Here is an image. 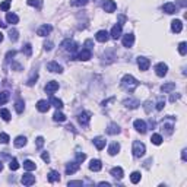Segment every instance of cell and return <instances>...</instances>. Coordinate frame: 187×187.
Masks as SVG:
<instances>
[{"mask_svg":"<svg viewBox=\"0 0 187 187\" xmlns=\"http://www.w3.org/2000/svg\"><path fill=\"white\" fill-rule=\"evenodd\" d=\"M37 110H38L40 113H47V111L50 110V102L46 101V99H40V101L37 102Z\"/></svg>","mask_w":187,"mask_h":187,"instance_id":"16","label":"cell"},{"mask_svg":"<svg viewBox=\"0 0 187 187\" xmlns=\"http://www.w3.org/2000/svg\"><path fill=\"white\" fill-rule=\"evenodd\" d=\"M24 168H25L26 171H34L37 168L35 162L31 161V159H26V161H24Z\"/></svg>","mask_w":187,"mask_h":187,"instance_id":"33","label":"cell"},{"mask_svg":"<svg viewBox=\"0 0 187 187\" xmlns=\"http://www.w3.org/2000/svg\"><path fill=\"white\" fill-rule=\"evenodd\" d=\"M162 11L165 12V13H168V15H172V13H176L177 7L174 3H171V2H168V3H165V5L162 6Z\"/></svg>","mask_w":187,"mask_h":187,"instance_id":"25","label":"cell"},{"mask_svg":"<svg viewBox=\"0 0 187 187\" xmlns=\"http://www.w3.org/2000/svg\"><path fill=\"white\" fill-rule=\"evenodd\" d=\"M48 181H50V183L60 181V174H59L57 171H54V170H51V171L48 172Z\"/></svg>","mask_w":187,"mask_h":187,"instance_id":"30","label":"cell"},{"mask_svg":"<svg viewBox=\"0 0 187 187\" xmlns=\"http://www.w3.org/2000/svg\"><path fill=\"white\" fill-rule=\"evenodd\" d=\"M178 53H180V54H181V56H186L187 54V42H180V44H178Z\"/></svg>","mask_w":187,"mask_h":187,"instance_id":"41","label":"cell"},{"mask_svg":"<svg viewBox=\"0 0 187 187\" xmlns=\"http://www.w3.org/2000/svg\"><path fill=\"white\" fill-rule=\"evenodd\" d=\"M6 21H7V24L16 25V24L19 22V18H18V15H15V13H12V12H7V15H6Z\"/></svg>","mask_w":187,"mask_h":187,"instance_id":"26","label":"cell"},{"mask_svg":"<svg viewBox=\"0 0 187 187\" xmlns=\"http://www.w3.org/2000/svg\"><path fill=\"white\" fill-rule=\"evenodd\" d=\"M180 97H181L180 94H171V97H170V101H171V102H176L177 99H180Z\"/></svg>","mask_w":187,"mask_h":187,"instance_id":"57","label":"cell"},{"mask_svg":"<svg viewBox=\"0 0 187 187\" xmlns=\"http://www.w3.org/2000/svg\"><path fill=\"white\" fill-rule=\"evenodd\" d=\"M13 145H15V148H24L26 145V137L25 136H18L13 142Z\"/></svg>","mask_w":187,"mask_h":187,"instance_id":"29","label":"cell"},{"mask_svg":"<svg viewBox=\"0 0 187 187\" xmlns=\"http://www.w3.org/2000/svg\"><path fill=\"white\" fill-rule=\"evenodd\" d=\"M0 117L5 120V121H9V120H11V113H9V110H6V108L0 110Z\"/></svg>","mask_w":187,"mask_h":187,"instance_id":"38","label":"cell"},{"mask_svg":"<svg viewBox=\"0 0 187 187\" xmlns=\"http://www.w3.org/2000/svg\"><path fill=\"white\" fill-rule=\"evenodd\" d=\"M120 152V143H117V142H114V143H111V145L108 146V154L111 156H114L117 155Z\"/></svg>","mask_w":187,"mask_h":187,"instance_id":"27","label":"cell"},{"mask_svg":"<svg viewBox=\"0 0 187 187\" xmlns=\"http://www.w3.org/2000/svg\"><path fill=\"white\" fill-rule=\"evenodd\" d=\"M98 186H101V187H110L111 184H110V183H107V181H101V183H98Z\"/></svg>","mask_w":187,"mask_h":187,"instance_id":"61","label":"cell"},{"mask_svg":"<svg viewBox=\"0 0 187 187\" xmlns=\"http://www.w3.org/2000/svg\"><path fill=\"white\" fill-rule=\"evenodd\" d=\"M171 31L176 32V34L183 31V22L180 21V19H174V21L171 22Z\"/></svg>","mask_w":187,"mask_h":187,"instance_id":"23","label":"cell"},{"mask_svg":"<svg viewBox=\"0 0 187 187\" xmlns=\"http://www.w3.org/2000/svg\"><path fill=\"white\" fill-rule=\"evenodd\" d=\"M95 38H97V41H99V42H107L110 38V34L107 31H104V29H101V31L97 32Z\"/></svg>","mask_w":187,"mask_h":187,"instance_id":"20","label":"cell"},{"mask_svg":"<svg viewBox=\"0 0 187 187\" xmlns=\"http://www.w3.org/2000/svg\"><path fill=\"white\" fill-rule=\"evenodd\" d=\"M12 69H16V70H22V66L18 64V63H12Z\"/></svg>","mask_w":187,"mask_h":187,"instance_id":"60","label":"cell"},{"mask_svg":"<svg viewBox=\"0 0 187 187\" xmlns=\"http://www.w3.org/2000/svg\"><path fill=\"white\" fill-rule=\"evenodd\" d=\"M123 105H124L126 108H130V110H136L137 107L140 105V102L137 101L136 98H132V97H129V98H126L124 101H123Z\"/></svg>","mask_w":187,"mask_h":187,"instance_id":"5","label":"cell"},{"mask_svg":"<svg viewBox=\"0 0 187 187\" xmlns=\"http://www.w3.org/2000/svg\"><path fill=\"white\" fill-rule=\"evenodd\" d=\"M88 2H89V0H72V2H70V5L76 6V7H80V6L88 5Z\"/></svg>","mask_w":187,"mask_h":187,"instance_id":"42","label":"cell"},{"mask_svg":"<svg viewBox=\"0 0 187 187\" xmlns=\"http://www.w3.org/2000/svg\"><path fill=\"white\" fill-rule=\"evenodd\" d=\"M9 99H11V94L7 92V91H3V92H0V105L6 104Z\"/></svg>","mask_w":187,"mask_h":187,"instance_id":"34","label":"cell"},{"mask_svg":"<svg viewBox=\"0 0 187 187\" xmlns=\"http://www.w3.org/2000/svg\"><path fill=\"white\" fill-rule=\"evenodd\" d=\"M85 158H86V155H85V154H78V155H76V161L80 164V162L85 161Z\"/></svg>","mask_w":187,"mask_h":187,"instance_id":"56","label":"cell"},{"mask_svg":"<svg viewBox=\"0 0 187 187\" xmlns=\"http://www.w3.org/2000/svg\"><path fill=\"white\" fill-rule=\"evenodd\" d=\"M83 47H85V48H88V50H91V51H92V47H94V42H92V40H86V41H85V44H83Z\"/></svg>","mask_w":187,"mask_h":187,"instance_id":"52","label":"cell"},{"mask_svg":"<svg viewBox=\"0 0 187 187\" xmlns=\"http://www.w3.org/2000/svg\"><path fill=\"white\" fill-rule=\"evenodd\" d=\"M15 56H16V51H15V50L9 51L7 54H6V62H11V60H12L13 57H15Z\"/></svg>","mask_w":187,"mask_h":187,"instance_id":"51","label":"cell"},{"mask_svg":"<svg viewBox=\"0 0 187 187\" xmlns=\"http://www.w3.org/2000/svg\"><path fill=\"white\" fill-rule=\"evenodd\" d=\"M101 168H102V162L99 161V159H92V161L89 162V170L91 171H101Z\"/></svg>","mask_w":187,"mask_h":187,"instance_id":"24","label":"cell"},{"mask_svg":"<svg viewBox=\"0 0 187 187\" xmlns=\"http://www.w3.org/2000/svg\"><path fill=\"white\" fill-rule=\"evenodd\" d=\"M50 104L53 105V107H56L57 110H62L64 105H63V101L62 99H59L56 98V97H51V99H50Z\"/></svg>","mask_w":187,"mask_h":187,"instance_id":"31","label":"cell"},{"mask_svg":"<svg viewBox=\"0 0 187 187\" xmlns=\"http://www.w3.org/2000/svg\"><path fill=\"white\" fill-rule=\"evenodd\" d=\"M9 140H11V137H9L7 133H0V143H3V145H5V143H7Z\"/></svg>","mask_w":187,"mask_h":187,"instance_id":"48","label":"cell"},{"mask_svg":"<svg viewBox=\"0 0 187 187\" xmlns=\"http://www.w3.org/2000/svg\"><path fill=\"white\" fill-rule=\"evenodd\" d=\"M44 89H46L47 94H54L59 89V82H56V80H51V82L47 83Z\"/></svg>","mask_w":187,"mask_h":187,"instance_id":"22","label":"cell"},{"mask_svg":"<svg viewBox=\"0 0 187 187\" xmlns=\"http://www.w3.org/2000/svg\"><path fill=\"white\" fill-rule=\"evenodd\" d=\"M121 42H123V47L130 48V47L133 46V42H135V35H133V34H126V35H123Z\"/></svg>","mask_w":187,"mask_h":187,"instance_id":"17","label":"cell"},{"mask_svg":"<svg viewBox=\"0 0 187 187\" xmlns=\"http://www.w3.org/2000/svg\"><path fill=\"white\" fill-rule=\"evenodd\" d=\"M53 46H54V44H53L51 41H46L44 42V50L50 51V50H53Z\"/></svg>","mask_w":187,"mask_h":187,"instance_id":"53","label":"cell"},{"mask_svg":"<svg viewBox=\"0 0 187 187\" xmlns=\"http://www.w3.org/2000/svg\"><path fill=\"white\" fill-rule=\"evenodd\" d=\"M151 105H154L151 101H146V102H145V113H146V114H149V113H151Z\"/></svg>","mask_w":187,"mask_h":187,"instance_id":"55","label":"cell"},{"mask_svg":"<svg viewBox=\"0 0 187 187\" xmlns=\"http://www.w3.org/2000/svg\"><path fill=\"white\" fill-rule=\"evenodd\" d=\"M91 57H92V51L88 50V48H82V50L78 53V56H76V59H78V60H82V62H86V60H89Z\"/></svg>","mask_w":187,"mask_h":187,"instance_id":"9","label":"cell"},{"mask_svg":"<svg viewBox=\"0 0 187 187\" xmlns=\"http://www.w3.org/2000/svg\"><path fill=\"white\" fill-rule=\"evenodd\" d=\"M133 126H135L136 132H139V133H146V130H148V127H146V123L143 121V120H135V123H133Z\"/></svg>","mask_w":187,"mask_h":187,"instance_id":"15","label":"cell"},{"mask_svg":"<svg viewBox=\"0 0 187 187\" xmlns=\"http://www.w3.org/2000/svg\"><path fill=\"white\" fill-rule=\"evenodd\" d=\"M132 152H133V156H135V158H140V156H143V155H145V152H146L145 143H142V142H139V140H135V142H133Z\"/></svg>","mask_w":187,"mask_h":187,"instance_id":"2","label":"cell"},{"mask_svg":"<svg viewBox=\"0 0 187 187\" xmlns=\"http://www.w3.org/2000/svg\"><path fill=\"white\" fill-rule=\"evenodd\" d=\"M11 3H12V0H5L3 3H0V9L3 12H7L9 7H11Z\"/></svg>","mask_w":187,"mask_h":187,"instance_id":"44","label":"cell"},{"mask_svg":"<svg viewBox=\"0 0 187 187\" xmlns=\"http://www.w3.org/2000/svg\"><path fill=\"white\" fill-rule=\"evenodd\" d=\"M41 158H42V161H46V162L50 161V155H48V152H44V154L41 155Z\"/></svg>","mask_w":187,"mask_h":187,"instance_id":"58","label":"cell"},{"mask_svg":"<svg viewBox=\"0 0 187 187\" xmlns=\"http://www.w3.org/2000/svg\"><path fill=\"white\" fill-rule=\"evenodd\" d=\"M22 53H25L26 57H31V54H32V46L29 44V42L24 46V48H22Z\"/></svg>","mask_w":187,"mask_h":187,"instance_id":"40","label":"cell"},{"mask_svg":"<svg viewBox=\"0 0 187 187\" xmlns=\"http://www.w3.org/2000/svg\"><path fill=\"white\" fill-rule=\"evenodd\" d=\"M151 142L154 143V145H161V143H162V136H161V135H158V133L152 135Z\"/></svg>","mask_w":187,"mask_h":187,"instance_id":"39","label":"cell"},{"mask_svg":"<svg viewBox=\"0 0 187 187\" xmlns=\"http://www.w3.org/2000/svg\"><path fill=\"white\" fill-rule=\"evenodd\" d=\"M67 186L69 187H72V186H83V183L80 181V180H75V181H69Z\"/></svg>","mask_w":187,"mask_h":187,"instance_id":"54","label":"cell"},{"mask_svg":"<svg viewBox=\"0 0 187 187\" xmlns=\"http://www.w3.org/2000/svg\"><path fill=\"white\" fill-rule=\"evenodd\" d=\"M164 107H165V99H159V101L156 102V107H155V108L158 110V111H161Z\"/></svg>","mask_w":187,"mask_h":187,"instance_id":"50","label":"cell"},{"mask_svg":"<svg viewBox=\"0 0 187 187\" xmlns=\"http://www.w3.org/2000/svg\"><path fill=\"white\" fill-rule=\"evenodd\" d=\"M53 119L56 120V121H60V123H63V121H66V115L63 114V113H60V111H56V113H54V115H53Z\"/></svg>","mask_w":187,"mask_h":187,"instance_id":"37","label":"cell"},{"mask_svg":"<svg viewBox=\"0 0 187 187\" xmlns=\"http://www.w3.org/2000/svg\"><path fill=\"white\" fill-rule=\"evenodd\" d=\"M9 38H11V41H18V38H19V37H18V31H16V29H11V31H9Z\"/></svg>","mask_w":187,"mask_h":187,"instance_id":"46","label":"cell"},{"mask_svg":"<svg viewBox=\"0 0 187 187\" xmlns=\"http://www.w3.org/2000/svg\"><path fill=\"white\" fill-rule=\"evenodd\" d=\"M110 174L114 177V178H117V180H121L123 176H124V171H123V168H121V167H114V168L110 171Z\"/></svg>","mask_w":187,"mask_h":187,"instance_id":"21","label":"cell"},{"mask_svg":"<svg viewBox=\"0 0 187 187\" xmlns=\"http://www.w3.org/2000/svg\"><path fill=\"white\" fill-rule=\"evenodd\" d=\"M79 167H80V164H79L78 161L69 162L67 165H66V174H67V176H70V174H75V172L79 170Z\"/></svg>","mask_w":187,"mask_h":187,"instance_id":"14","label":"cell"},{"mask_svg":"<svg viewBox=\"0 0 187 187\" xmlns=\"http://www.w3.org/2000/svg\"><path fill=\"white\" fill-rule=\"evenodd\" d=\"M6 26H7V24H5V22L0 19V28H6Z\"/></svg>","mask_w":187,"mask_h":187,"instance_id":"62","label":"cell"},{"mask_svg":"<svg viewBox=\"0 0 187 187\" xmlns=\"http://www.w3.org/2000/svg\"><path fill=\"white\" fill-rule=\"evenodd\" d=\"M21 181L24 186H32V184H35V176H32L31 172H25L24 176H22L21 178Z\"/></svg>","mask_w":187,"mask_h":187,"instance_id":"6","label":"cell"},{"mask_svg":"<svg viewBox=\"0 0 187 187\" xmlns=\"http://www.w3.org/2000/svg\"><path fill=\"white\" fill-rule=\"evenodd\" d=\"M167 72H168V66H167L164 62L155 64V73H156V76H159V78H164V76L167 75Z\"/></svg>","mask_w":187,"mask_h":187,"instance_id":"4","label":"cell"},{"mask_svg":"<svg viewBox=\"0 0 187 187\" xmlns=\"http://www.w3.org/2000/svg\"><path fill=\"white\" fill-rule=\"evenodd\" d=\"M181 159H183V161H187V149H186V148L181 151Z\"/></svg>","mask_w":187,"mask_h":187,"instance_id":"59","label":"cell"},{"mask_svg":"<svg viewBox=\"0 0 187 187\" xmlns=\"http://www.w3.org/2000/svg\"><path fill=\"white\" fill-rule=\"evenodd\" d=\"M24 108H25V102H24V99L18 98V99H16V102H15L16 113H18V114H22V113H24Z\"/></svg>","mask_w":187,"mask_h":187,"instance_id":"28","label":"cell"},{"mask_svg":"<svg viewBox=\"0 0 187 187\" xmlns=\"http://www.w3.org/2000/svg\"><path fill=\"white\" fill-rule=\"evenodd\" d=\"M137 66H139V69L142 72H145V70L149 69L151 62H149V59H146V57H137Z\"/></svg>","mask_w":187,"mask_h":187,"instance_id":"10","label":"cell"},{"mask_svg":"<svg viewBox=\"0 0 187 187\" xmlns=\"http://www.w3.org/2000/svg\"><path fill=\"white\" fill-rule=\"evenodd\" d=\"M137 86H139V82H137L132 75H124V76H123V79H121V88L124 89V91L133 92Z\"/></svg>","mask_w":187,"mask_h":187,"instance_id":"1","label":"cell"},{"mask_svg":"<svg viewBox=\"0 0 187 187\" xmlns=\"http://www.w3.org/2000/svg\"><path fill=\"white\" fill-rule=\"evenodd\" d=\"M121 31H123V26L120 25V24H117V25L113 26V29L110 32V37H111L113 40H119L120 37H121Z\"/></svg>","mask_w":187,"mask_h":187,"instance_id":"12","label":"cell"},{"mask_svg":"<svg viewBox=\"0 0 187 187\" xmlns=\"http://www.w3.org/2000/svg\"><path fill=\"white\" fill-rule=\"evenodd\" d=\"M51 31H53V26L51 25H47V24H46V25H42V26H40V28H38L37 34H38L40 37H47Z\"/></svg>","mask_w":187,"mask_h":187,"instance_id":"19","label":"cell"},{"mask_svg":"<svg viewBox=\"0 0 187 187\" xmlns=\"http://www.w3.org/2000/svg\"><path fill=\"white\" fill-rule=\"evenodd\" d=\"M62 48L63 50H67V51H70V53H75L78 50V44L75 41H72V40H64V41L62 42Z\"/></svg>","mask_w":187,"mask_h":187,"instance_id":"3","label":"cell"},{"mask_svg":"<svg viewBox=\"0 0 187 187\" xmlns=\"http://www.w3.org/2000/svg\"><path fill=\"white\" fill-rule=\"evenodd\" d=\"M2 170H3V164H2V161H0V172H2Z\"/></svg>","mask_w":187,"mask_h":187,"instance_id":"64","label":"cell"},{"mask_svg":"<svg viewBox=\"0 0 187 187\" xmlns=\"http://www.w3.org/2000/svg\"><path fill=\"white\" fill-rule=\"evenodd\" d=\"M102 9H104L107 13H113V12H115V9H117V3H115L114 0H105L104 5H102Z\"/></svg>","mask_w":187,"mask_h":187,"instance_id":"8","label":"cell"},{"mask_svg":"<svg viewBox=\"0 0 187 187\" xmlns=\"http://www.w3.org/2000/svg\"><path fill=\"white\" fill-rule=\"evenodd\" d=\"M78 121L80 123V126H86L89 124V121H91V113H88V111H82L80 114L78 115Z\"/></svg>","mask_w":187,"mask_h":187,"instance_id":"7","label":"cell"},{"mask_svg":"<svg viewBox=\"0 0 187 187\" xmlns=\"http://www.w3.org/2000/svg\"><path fill=\"white\" fill-rule=\"evenodd\" d=\"M42 145H44V137L42 136H38L35 139V146H37V149H41Z\"/></svg>","mask_w":187,"mask_h":187,"instance_id":"47","label":"cell"},{"mask_svg":"<svg viewBox=\"0 0 187 187\" xmlns=\"http://www.w3.org/2000/svg\"><path fill=\"white\" fill-rule=\"evenodd\" d=\"M9 168H11L12 171H16V170L19 168V162H18V159H16V158H12V159H11V164H9Z\"/></svg>","mask_w":187,"mask_h":187,"instance_id":"43","label":"cell"},{"mask_svg":"<svg viewBox=\"0 0 187 187\" xmlns=\"http://www.w3.org/2000/svg\"><path fill=\"white\" fill-rule=\"evenodd\" d=\"M37 79H38V75H37V73H34V75H32L31 78L28 79V82H26V85H28V86H32V85H34V83L37 82Z\"/></svg>","mask_w":187,"mask_h":187,"instance_id":"49","label":"cell"},{"mask_svg":"<svg viewBox=\"0 0 187 187\" xmlns=\"http://www.w3.org/2000/svg\"><path fill=\"white\" fill-rule=\"evenodd\" d=\"M176 89V83L174 82H168V83H164L161 86V91L162 92H172Z\"/></svg>","mask_w":187,"mask_h":187,"instance_id":"32","label":"cell"},{"mask_svg":"<svg viewBox=\"0 0 187 187\" xmlns=\"http://www.w3.org/2000/svg\"><path fill=\"white\" fill-rule=\"evenodd\" d=\"M162 130L165 132V135H171L174 132V124L172 123H162Z\"/></svg>","mask_w":187,"mask_h":187,"instance_id":"35","label":"cell"},{"mask_svg":"<svg viewBox=\"0 0 187 187\" xmlns=\"http://www.w3.org/2000/svg\"><path fill=\"white\" fill-rule=\"evenodd\" d=\"M47 70H50L51 73H62L63 67L57 62H50V63H47Z\"/></svg>","mask_w":187,"mask_h":187,"instance_id":"13","label":"cell"},{"mask_svg":"<svg viewBox=\"0 0 187 187\" xmlns=\"http://www.w3.org/2000/svg\"><path fill=\"white\" fill-rule=\"evenodd\" d=\"M94 145H95V148L98 149V151H102L105 148V139L102 137V136H97V137H94L92 139Z\"/></svg>","mask_w":187,"mask_h":187,"instance_id":"18","label":"cell"},{"mask_svg":"<svg viewBox=\"0 0 187 187\" xmlns=\"http://www.w3.org/2000/svg\"><path fill=\"white\" fill-rule=\"evenodd\" d=\"M3 41V34H2V32H0V42Z\"/></svg>","mask_w":187,"mask_h":187,"instance_id":"63","label":"cell"},{"mask_svg":"<svg viewBox=\"0 0 187 187\" xmlns=\"http://www.w3.org/2000/svg\"><path fill=\"white\" fill-rule=\"evenodd\" d=\"M107 135H111V136H114V135H119L120 132H121V129H120V126L117 124V123H110L108 126H107Z\"/></svg>","mask_w":187,"mask_h":187,"instance_id":"11","label":"cell"},{"mask_svg":"<svg viewBox=\"0 0 187 187\" xmlns=\"http://www.w3.org/2000/svg\"><path fill=\"white\" fill-rule=\"evenodd\" d=\"M26 3H28V5L29 6H32V7H38V9H40V7H41V0H26Z\"/></svg>","mask_w":187,"mask_h":187,"instance_id":"45","label":"cell"},{"mask_svg":"<svg viewBox=\"0 0 187 187\" xmlns=\"http://www.w3.org/2000/svg\"><path fill=\"white\" fill-rule=\"evenodd\" d=\"M140 178H142V176H140L139 171H133L130 174V181L133 183V184H137L140 181Z\"/></svg>","mask_w":187,"mask_h":187,"instance_id":"36","label":"cell"}]
</instances>
